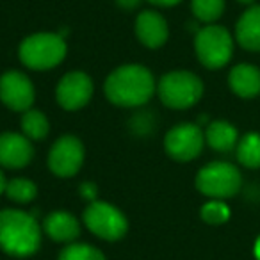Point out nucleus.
<instances>
[{
    "label": "nucleus",
    "instance_id": "obj_1",
    "mask_svg": "<svg viewBox=\"0 0 260 260\" xmlns=\"http://www.w3.org/2000/svg\"><path fill=\"white\" fill-rule=\"evenodd\" d=\"M157 86L152 72L141 64H123L109 73L104 93L118 107H139L153 96Z\"/></svg>",
    "mask_w": 260,
    "mask_h": 260
},
{
    "label": "nucleus",
    "instance_id": "obj_2",
    "mask_svg": "<svg viewBox=\"0 0 260 260\" xmlns=\"http://www.w3.org/2000/svg\"><path fill=\"white\" fill-rule=\"evenodd\" d=\"M41 246V226L29 212L18 209L0 210V249L16 258L34 255Z\"/></svg>",
    "mask_w": 260,
    "mask_h": 260
},
{
    "label": "nucleus",
    "instance_id": "obj_3",
    "mask_svg": "<svg viewBox=\"0 0 260 260\" xmlns=\"http://www.w3.org/2000/svg\"><path fill=\"white\" fill-rule=\"evenodd\" d=\"M66 41L62 34L38 32L27 36L20 43V61L30 70H52L59 66L66 57Z\"/></svg>",
    "mask_w": 260,
    "mask_h": 260
},
{
    "label": "nucleus",
    "instance_id": "obj_4",
    "mask_svg": "<svg viewBox=\"0 0 260 260\" xmlns=\"http://www.w3.org/2000/svg\"><path fill=\"white\" fill-rule=\"evenodd\" d=\"M157 93L166 107L182 111L192 107L202 98L203 82L189 70H175L162 75L157 84Z\"/></svg>",
    "mask_w": 260,
    "mask_h": 260
},
{
    "label": "nucleus",
    "instance_id": "obj_5",
    "mask_svg": "<svg viewBox=\"0 0 260 260\" xmlns=\"http://www.w3.org/2000/svg\"><path fill=\"white\" fill-rule=\"evenodd\" d=\"M242 185V177L237 166L224 160L209 162L196 175V187L202 194L212 200H226L237 194Z\"/></svg>",
    "mask_w": 260,
    "mask_h": 260
},
{
    "label": "nucleus",
    "instance_id": "obj_6",
    "mask_svg": "<svg viewBox=\"0 0 260 260\" xmlns=\"http://www.w3.org/2000/svg\"><path fill=\"white\" fill-rule=\"evenodd\" d=\"M194 52L205 68L219 70L234 55V38L228 29L210 23L196 32Z\"/></svg>",
    "mask_w": 260,
    "mask_h": 260
},
{
    "label": "nucleus",
    "instance_id": "obj_7",
    "mask_svg": "<svg viewBox=\"0 0 260 260\" xmlns=\"http://www.w3.org/2000/svg\"><path fill=\"white\" fill-rule=\"evenodd\" d=\"M84 224L91 234L104 241H119L128 230L126 216L118 209L102 200L89 202L84 210Z\"/></svg>",
    "mask_w": 260,
    "mask_h": 260
},
{
    "label": "nucleus",
    "instance_id": "obj_8",
    "mask_svg": "<svg viewBox=\"0 0 260 260\" xmlns=\"http://www.w3.org/2000/svg\"><path fill=\"white\" fill-rule=\"evenodd\" d=\"M205 146V132L196 123H178L164 138V150L171 159L189 162L202 153Z\"/></svg>",
    "mask_w": 260,
    "mask_h": 260
},
{
    "label": "nucleus",
    "instance_id": "obj_9",
    "mask_svg": "<svg viewBox=\"0 0 260 260\" xmlns=\"http://www.w3.org/2000/svg\"><path fill=\"white\" fill-rule=\"evenodd\" d=\"M84 145L75 136H62L48 152V168L55 177H75L84 164Z\"/></svg>",
    "mask_w": 260,
    "mask_h": 260
},
{
    "label": "nucleus",
    "instance_id": "obj_10",
    "mask_svg": "<svg viewBox=\"0 0 260 260\" xmlns=\"http://www.w3.org/2000/svg\"><path fill=\"white\" fill-rule=\"evenodd\" d=\"M32 80L18 70H9L0 77V100L8 109L25 112L34 104Z\"/></svg>",
    "mask_w": 260,
    "mask_h": 260
},
{
    "label": "nucleus",
    "instance_id": "obj_11",
    "mask_svg": "<svg viewBox=\"0 0 260 260\" xmlns=\"http://www.w3.org/2000/svg\"><path fill=\"white\" fill-rule=\"evenodd\" d=\"M93 91V80L87 73L70 72L59 80L55 98H57V104L66 111H79L89 104Z\"/></svg>",
    "mask_w": 260,
    "mask_h": 260
},
{
    "label": "nucleus",
    "instance_id": "obj_12",
    "mask_svg": "<svg viewBox=\"0 0 260 260\" xmlns=\"http://www.w3.org/2000/svg\"><path fill=\"white\" fill-rule=\"evenodd\" d=\"M34 159V146L30 139L18 132L0 134V166L9 170H22Z\"/></svg>",
    "mask_w": 260,
    "mask_h": 260
},
{
    "label": "nucleus",
    "instance_id": "obj_13",
    "mask_svg": "<svg viewBox=\"0 0 260 260\" xmlns=\"http://www.w3.org/2000/svg\"><path fill=\"white\" fill-rule=\"evenodd\" d=\"M136 36L145 47L160 48L168 41L170 27L164 16L157 11H141L136 18Z\"/></svg>",
    "mask_w": 260,
    "mask_h": 260
},
{
    "label": "nucleus",
    "instance_id": "obj_14",
    "mask_svg": "<svg viewBox=\"0 0 260 260\" xmlns=\"http://www.w3.org/2000/svg\"><path fill=\"white\" fill-rule=\"evenodd\" d=\"M43 230L52 241L70 244L80 235V223L72 212L55 210L45 217Z\"/></svg>",
    "mask_w": 260,
    "mask_h": 260
},
{
    "label": "nucleus",
    "instance_id": "obj_15",
    "mask_svg": "<svg viewBox=\"0 0 260 260\" xmlns=\"http://www.w3.org/2000/svg\"><path fill=\"white\" fill-rule=\"evenodd\" d=\"M228 86L237 96L255 98L260 94V70L248 62L232 68L228 75Z\"/></svg>",
    "mask_w": 260,
    "mask_h": 260
},
{
    "label": "nucleus",
    "instance_id": "obj_16",
    "mask_svg": "<svg viewBox=\"0 0 260 260\" xmlns=\"http://www.w3.org/2000/svg\"><path fill=\"white\" fill-rule=\"evenodd\" d=\"M235 40L244 50L260 52V6L248 8L235 25Z\"/></svg>",
    "mask_w": 260,
    "mask_h": 260
},
{
    "label": "nucleus",
    "instance_id": "obj_17",
    "mask_svg": "<svg viewBox=\"0 0 260 260\" xmlns=\"http://www.w3.org/2000/svg\"><path fill=\"white\" fill-rule=\"evenodd\" d=\"M203 132H205V143L216 152L226 153L237 148L239 132L230 121H224V119L210 121Z\"/></svg>",
    "mask_w": 260,
    "mask_h": 260
},
{
    "label": "nucleus",
    "instance_id": "obj_18",
    "mask_svg": "<svg viewBox=\"0 0 260 260\" xmlns=\"http://www.w3.org/2000/svg\"><path fill=\"white\" fill-rule=\"evenodd\" d=\"M235 155H237V160L244 168H249V170L260 168V134L258 132H249V134L242 136L237 143V148H235Z\"/></svg>",
    "mask_w": 260,
    "mask_h": 260
},
{
    "label": "nucleus",
    "instance_id": "obj_19",
    "mask_svg": "<svg viewBox=\"0 0 260 260\" xmlns=\"http://www.w3.org/2000/svg\"><path fill=\"white\" fill-rule=\"evenodd\" d=\"M20 125H22V134L27 136L30 141L45 139L48 136V132H50L48 118L41 111H36V109H29V111L23 112Z\"/></svg>",
    "mask_w": 260,
    "mask_h": 260
},
{
    "label": "nucleus",
    "instance_id": "obj_20",
    "mask_svg": "<svg viewBox=\"0 0 260 260\" xmlns=\"http://www.w3.org/2000/svg\"><path fill=\"white\" fill-rule=\"evenodd\" d=\"M6 194L15 203L25 205V203H30L38 196V187L29 178L18 177L8 182V185H6Z\"/></svg>",
    "mask_w": 260,
    "mask_h": 260
},
{
    "label": "nucleus",
    "instance_id": "obj_21",
    "mask_svg": "<svg viewBox=\"0 0 260 260\" xmlns=\"http://www.w3.org/2000/svg\"><path fill=\"white\" fill-rule=\"evenodd\" d=\"M191 9L198 22L210 25L223 15L224 0H191Z\"/></svg>",
    "mask_w": 260,
    "mask_h": 260
},
{
    "label": "nucleus",
    "instance_id": "obj_22",
    "mask_svg": "<svg viewBox=\"0 0 260 260\" xmlns=\"http://www.w3.org/2000/svg\"><path fill=\"white\" fill-rule=\"evenodd\" d=\"M59 260H105L104 253L86 242H70L61 253Z\"/></svg>",
    "mask_w": 260,
    "mask_h": 260
},
{
    "label": "nucleus",
    "instance_id": "obj_23",
    "mask_svg": "<svg viewBox=\"0 0 260 260\" xmlns=\"http://www.w3.org/2000/svg\"><path fill=\"white\" fill-rule=\"evenodd\" d=\"M200 216L209 224H223L230 219V207L221 200H210L200 209Z\"/></svg>",
    "mask_w": 260,
    "mask_h": 260
},
{
    "label": "nucleus",
    "instance_id": "obj_24",
    "mask_svg": "<svg viewBox=\"0 0 260 260\" xmlns=\"http://www.w3.org/2000/svg\"><path fill=\"white\" fill-rule=\"evenodd\" d=\"M80 194L84 196V198L87 200V202H94V200H98V189L94 184H91V182H86V184L80 185Z\"/></svg>",
    "mask_w": 260,
    "mask_h": 260
},
{
    "label": "nucleus",
    "instance_id": "obj_25",
    "mask_svg": "<svg viewBox=\"0 0 260 260\" xmlns=\"http://www.w3.org/2000/svg\"><path fill=\"white\" fill-rule=\"evenodd\" d=\"M153 6H160V8H173V6L180 4L182 0H146Z\"/></svg>",
    "mask_w": 260,
    "mask_h": 260
},
{
    "label": "nucleus",
    "instance_id": "obj_26",
    "mask_svg": "<svg viewBox=\"0 0 260 260\" xmlns=\"http://www.w3.org/2000/svg\"><path fill=\"white\" fill-rule=\"evenodd\" d=\"M139 2H141V0H116V4H118L119 8H123V9H134V8H138Z\"/></svg>",
    "mask_w": 260,
    "mask_h": 260
},
{
    "label": "nucleus",
    "instance_id": "obj_27",
    "mask_svg": "<svg viewBox=\"0 0 260 260\" xmlns=\"http://www.w3.org/2000/svg\"><path fill=\"white\" fill-rule=\"evenodd\" d=\"M6 185H8V180H6L4 171H2V168H0V194L6 192Z\"/></svg>",
    "mask_w": 260,
    "mask_h": 260
},
{
    "label": "nucleus",
    "instance_id": "obj_28",
    "mask_svg": "<svg viewBox=\"0 0 260 260\" xmlns=\"http://www.w3.org/2000/svg\"><path fill=\"white\" fill-rule=\"evenodd\" d=\"M253 253H255V258L260 260V235H258V239L255 241V246H253Z\"/></svg>",
    "mask_w": 260,
    "mask_h": 260
},
{
    "label": "nucleus",
    "instance_id": "obj_29",
    "mask_svg": "<svg viewBox=\"0 0 260 260\" xmlns=\"http://www.w3.org/2000/svg\"><path fill=\"white\" fill-rule=\"evenodd\" d=\"M237 2H241V4H251L253 0H237Z\"/></svg>",
    "mask_w": 260,
    "mask_h": 260
}]
</instances>
